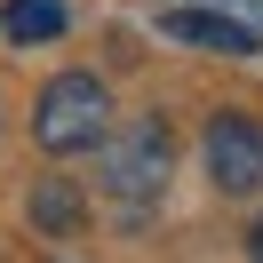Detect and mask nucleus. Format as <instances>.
Wrapping results in <instances>:
<instances>
[{
    "instance_id": "f257e3e1",
    "label": "nucleus",
    "mask_w": 263,
    "mask_h": 263,
    "mask_svg": "<svg viewBox=\"0 0 263 263\" xmlns=\"http://www.w3.org/2000/svg\"><path fill=\"white\" fill-rule=\"evenodd\" d=\"M104 136H112V96H104L96 72H56L48 88H40L32 104V144L56 152V160H72V152H96Z\"/></svg>"
},
{
    "instance_id": "f03ea898",
    "label": "nucleus",
    "mask_w": 263,
    "mask_h": 263,
    "mask_svg": "<svg viewBox=\"0 0 263 263\" xmlns=\"http://www.w3.org/2000/svg\"><path fill=\"white\" fill-rule=\"evenodd\" d=\"M96 183L104 199H120V208H152L167 183V120H136V128H112L96 144Z\"/></svg>"
},
{
    "instance_id": "7ed1b4c3",
    "label": "nucleus",
    "mask_w": 263,
    "mask_h": 263,
    "mask_svg": "<svg viewBox=\"0 0 263 263\" xmlns=\"http://www.w3.org/2000/svg\"><path fill=\"white\" fill-rule=\"evenodd\" d=\"M199 152H208V183H215L223 199H263V120L215 112Z\"/></svg>"
},
{
    "instance_id": "20e7f679",
    "label": "nucleus",
    "mask_w": 263,
    "mask_h": 263,
    "mask_svg": "<svg viewBox=\"0 0 263 263\" xmlns=\"http://www.w3.org/2000/svg\"><path fill=\"white\" fill-rule=\"evenodd\" d=\"M160 32L167 40H192V48H215V56H255L263 48V24L239 16L231 0H223V8H167Z\"/></svg>"
},
{
    "instance_id": "39448f33",
    "label": "nucleus",
    "mask_w": 263,
    "mask_h": 263,
    "mask_svg": "<svg viewBox=\"0 0 263 263\" xmlns=\"http://www.w3.org/2000/svg\"><path fill=\"white\" fill-rule=\"evenodd\" d=\"M24 208H32L40 231H56V239H64V231H80L88 192H80V183H64V176H48V183H32V199H24Z\"/></svg>"
},
{
    "instance_id": "423d86ee",
    "label": "nucleus",
    "mask_w": 263,
    "mask_h": 263,
    "mask_svg": "<svg viewBox=\"0 0 263 263\" xmlns=\"http://www.w3.org/2000/svg\"><path fill=\"white\" fill-rule=\"evenodd\" d=\"M64 0H8V16H0V32L16 40V48H32V40H64Z\"/></svg>"
},
{
    "instance_id": "0eeeda50",
    "label": "nucleus",
    "mask_w": 263,
    "mask_h": 263,
    "mask_svg": "<svg viewBox=\"0 0 263 263\" xmlns=\"http://www.w3.org/2000/svg\"><path fill=\"white\" fill-rule=\"evenodd\" d=\"M247 247H255V263H263V223H255V231H247Z\"/></svg>"
}]
</instances>
